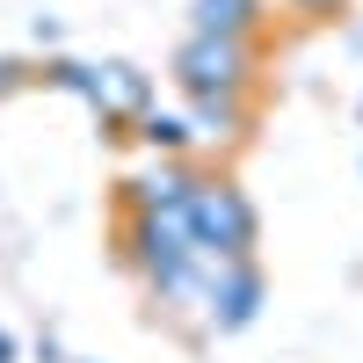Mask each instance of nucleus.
I'll return each mask as SVG.
<instances>
[{
	"instance_id": "39448f33",
	"label": "nucleus",
	"mask_w": 363,
	"mask_h": 363,
	"mask_svg": "<svg viewBox=\"0 0 363 363\" xmlns=\"http://www.w3.org/2000/svg\"><path fill=\"white\" fill-rule=\"evenodd\" d=\"M255 291H262V284H255V269H233V277L211 291V306H218V320H225V327H240V320L255 313Z\"/></svg>"
},
{
	"instance_id": "f03ea898",
	"label": "nucleus",
	"mask_w": 363,
	"mask_h": 363,
	"mask_svg": "<svg viewBox=\"0 0 363 363\" xmlns=\"http://www.w3.org/2000/svg\"><path fill=\"white\" fill-rule=\"evenodd\" d=\"M240 80H247L240 37H189L182 44V87H189V95H225Z\"/></svg>"
},
{
	"instance_id": "7ed1b4c3",
	"label": "nucleus",
	"mask_w": 363,
	"mask_h": 363,
	"mask_svg": "<svg viewBox=\"0 0 363 363\" xmlns=\"http://www.w3.org/2000/svg\"><path fill=\"white\" fill-rule=\"evenodd\" d=\"M255 22V0H196V37H240Z\"/></svg>"
},
{
	"instance_id": "6e6552de",
	"label": "nucleus",
	"mask_w": 363,
	"mask_h": 363,
	"mask_svg": "<svg viewBox=\"0 0 363 363\" xmlns=\"http://www.w3.org/2000/svg\"><path fill=\"white\" fill-rule=\"evenodd\" d=\"M8 356H15V342H8V335H0V363H8Z\"/></svg>"
},
{
	"instance_id": "423d86ee",
	"label": "nucleus",
	"mask_w": 363,
	"mask_h": 363,
	"mask_svg": "<svg viewBox=\"0 0 363 363\" xmlns=\"http://www.w3.org/2000/svg\"><path fill=\"white\" fill-rule=\"evenodd\" d=\"M145 138H153V145H167V153H174V145L189 138V124H174V116H145Z\"/></svg>"
},
{
	"instance_id": "0eeeda50",
	"label": "nucleus",
	"mask_w": 363,
	"mask_h": 363,
	"mask_svg": "<svg viewBox=\"0 0 363 363\" xmlns=\"http://www.w3.org/2000/svg\"><path fill=\"white\" fill-rule=\"evenodd\" d=\"M298 8H313V15H327V8H342V0H298Z\"/></svg>"
},
{
	"instance_id": "20e7f679",
	"label": "nucleus",
	"mask_w": 363,
	"mask_h": 363,
	"mask_svg": "<svg viewBox=\"0 0 363 363\" xmlns=\"http://www.w3.org/2000/svg\"><path fill=\"white\" fill-rule=\"evenodd\" d=\"M95 102H102V109H145V80H138V66H109V73H95Z\"/></svg>"
},
{
	"instance_id": "f257e3e1",
	"label": "nucleus",
	"mask_w": 363,
	"mask_h": 363,
	"mask_svg": "<svg viewBox=\"0 0 363 363\" xmlns=\"http://www.w3.org/2000/svg\"><path fill=\"white\" fill-rule=\"evenodd\" d=\"M182 225H189V240H196V247H211V255L240 262V255H247V240H255V211H247V196H240V189L196 182V189H189V203H182Z\"/></svg>"
}]
</instances>
